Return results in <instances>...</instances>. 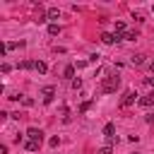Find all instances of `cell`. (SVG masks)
<instances>
[{
  "instance_id": "9c48e42d",
  "label": "cell",
  "mask_w": 154,
  "mask_h": 154,
  "mask_svg": "<svg viewBox=\"0 0 154 154\" xmlns=\"http://www.w3.org/2000/svg\"><path fill=\"white\" fill-rule=\"evenodd\" d=\"M17 67H22V70H36V60H22Z\"/></svg>"
},
{
  "instance_id": "603a6c76",
  "label": "cell",
  "mask_w": 154,
  "mask_h": 154,
  "mask_svg": "<svg viewBox=\"0 0 154 154\" xmlns=\"http://www.w3.org/2000/svg\"><path fill=\"white\" fill-rule=\"evenodd\" d=\"M147 84H149V87H154V77H147Z\"/></svg>"
},
{
  "instance_id": "e0dca14e",
  "label": "cell",
  "mask_w": 154,
  "mask_h": 154,
  "mask_svg": "<svg viewBox=\"0 0 154 154\" xmlns=\"http://www.w3.org/2000/svg\"><path fill=\"white\" fill-rule=\"evenodd\" d=\"M99 60H101L99 53H91V55H89V63H99Z\"/></svg>"
},
{
  "instance_id": "cb8c5ba5",
  "label": "cell",
  "mask_w": 154,
  "mask_h": 154,
  "mask_svg": "<svg viewBox=\"0 0 154 154\" xmlns=\"http://www.w3.org/2000/svg\"><path fill=\"white\" fill-rule=\"evenodd\" d=\"M149 67H152V70H154V63H149Z\"/></svg>"
},
{
  "instance_id": "8992f818",
  "label": "cell",
  "mask_w": 154,
  "mask_h": 154,
  "mask_svg": "<svg viewBox=\"0 0 154 154\" xmlns=\"http://www.w3.org/2000/svg\"><path fill=\"white\" fill-rule=\"evenodd\" d=\"M130 63H132L135 67H140V65H144V63H147V55H144V53H137V55H132V58H130Z\"/></svg>"
},
{
  "instance_id": "5bb4252c",
  "label": "cell",
  "mask_w": 154,
  "mask_h": 154,
  "mask_svg": "<svg viewBox=\"0 0 154 154\" xmlns=\"http://www.w3.org/2000/svg\"><path fill=\"white\" fill-rule=\"evenodd\" d=\"M34 22H36V24H43V22H48V14H43V12H38Z\"/></svg>"
},
{
  "instance_id": "7c38bea8",
  "label": "cell",
  "mask_w": 154,
  "mask_h": 154,
  "mask_svg": "<svg viewBox=\"0 0 154 154\" xmlns=\"http://www.w3.org/2000/svg\"><path fill=\"white\" fill-rule=\"evenodd\" d=\"M36 72H38V75H46V72H48V65H46L43 60H36Z\"/></svg>"
},
{
  "instance_id": "44dd1931",
  "label": "cell",
  "mask_w": 154,
  "mask_h": 154,
  "mask_svg": "<svg viewBox=\"0 0 154 154\" xmlns=\"http://www.w3.org/2000/svg\"><path fill=\"white\" fill-rule=\"evenodd\" d=\"M48 144H51V147H58V144H60V137H51V142H48Z\"/></svg>"
},
{
  "instance_id": "d6986e66",
  "label": "cell",
  "mask_w": 154,
  "mask_h": 154,
  "mask_svg": "<svg viewBox=\"0 0 154 154\" xmlns=\"http://www.w3.org/2000/svg\"><path fill=\"white\" fill-rule=\"evenodd\" d=\"M111 152H113V149H111V147H108V144H106V147H101V149H99V152H96V154H111Z\"/></svg>"
},
{
  "instance_id": "7a4b0ae2",
  "label": "cell",
  "mask_w": 154,
  "mask_h": 154,
  "mask_svg": "<svg viewBox=\"0 0 154 154\" xmlns=\"http://www.w3.org/2000/svg\"><path fill=\"white\" fill-rule=\"evenodd\" d=\"M135 101H140V99H137V94H135V91H125V94H123V99H120V106H123V108H128V106H132Z\"/></svg>"
},
{
  "instance_id": "52a82bcc",
  "label": "cell",
  "mask_w": 154,
  "mask_h": 154,
  "mask_svg": "<svg viewBox=\"0 0 154 154\" xmlns=\"http://www.w3.org/2000/svg\"><path fill=\"white\" fill-rule=\"evenodd\" d=\"M103 135H106V140L116 137V125H113V123H106V125H103Z\"/></svg>"
},
{
  "instance_id": "d4e9b609",
  "label": "cell",
  "mask_w": 154,
  "mask_h": 154,
  "mask_svg": "<svg viewBox=\"0 0 154 154\" xmlns=\"http://www.w3.org/2000/svg\"><path fill=\"white\" fill-rule=\"evenodd\" d=\"M132 154H140V152H132Z\"/></svg>"
},
{
  "instance_id": "ac0fdd59",
  "label": "cell",
  "mask_w": 154,
  "mask_h": 154,
  "mask_svg": "<svg viewBox=\"0 0 154 154\" xmlns=\"http://www.w3.org/2000/svg\"><path fill=\"white\" fill-rule=\"evenodd\" d=\"M87 63H89V60H77V63H75V67H77V70H82V67H87Z\"/></svg>"
},
{
  "instance_id": "ba28073f",
  "label": "cell",
  "mask_w": 154,
  "mask_h": 154,
  "mask_svg": "<svg viewBox=\"0 0 154 154\" xmlns=\"http://www.w3.org/2000/svg\"><path fill=\"white\" fill-rule=\"evenodd\" d=\"M38 147H41V142H34V140H26L24 142V149L26 152H38Z\"/></svg>"
},
{
  "instance_id": "6da1fadb",
  "label": "cell",
  "mask_w": 154,
  "mask_h": 154,
  "mask_svg": "<svg viewBox=\"0 0 154 154\" xmlns=\"http://www.w3.org/2000/svg\"><path fill=\"white\" fill-rule=\"evenodd\" d=\"M118 87H120V77H118V75H106V77H103V82H101L103 94H113Z\"/></svg>"
},
{
  "instance_id": "ffe728a7",
  "label": "cell",
  "mask_w": 154,
  "mask_h": 154,
  "mask_svg": "<svg viewBox=\"0 0 154 154\" xmlns=\"http://www.w3.org/2000/svg\"><path fill=\"white\" fill-rule=\"evenodd\" d=\"M22 103H24V106H34V99H29V96H24V99H22Z\"/></svg>"
},
{
  "instance_id": "30bf717a",
  "label": "cell",
  "mask_w": 154,
  "mask_h": 154,
  "mask_svg": "<svg viewBox=\"0 0 154 154\" xmlns=\"http://www.w3.org/2000/svg\"><path fill=\"white\" fill-rule=\"evenodd\" d=\"M75 70H77L75 65H67V67L63 70V77H65V79H75Z\"/></svg>"
},
{
  "instance_id": "3957f363",
  "label": "cell",
  "mask_w": 154,
  "mask_h": 154,
  "mask_svg": "<svg viewBox=\"0 0 154 154\" xmlns=\"http://www.w3.org/2000/svg\"><path fill=\"white\" fill-rule=\"evenodd\" d=\"M53 94H55V87H51V84H48V87H43V89H41L43 103H51V101H53Z\"/></svg>"
},
{
  "instance_id": "277c9868",
  "label": "cell",
  "mask_w": 154,
  "mask_h": 154,
  "mask_svg": "<svg viewBox=\"0 0 154 154\" xmlns=\"http://www.w3.org/2000/svg\"><path fill=\"white\" fill-rule=\"evenodd\" d=\"M26 137L34 140V142H43V132H41L38 128H29V130H26Z\"/></svg>"
},
{
  "instance_id": "9a60e30c",
  "label": "cell",
  "mask_w": 154,
  "mask_h": 154,
  "mask_svg": "<svg viewBox=\"0 0 154 154\" xmlns=\"http://www.w3.org/2000/svg\"><path fill=\"white\" fill-rule=\"evenodd\" d=\"M123 38H125V41H137V31H128Z\"/></svg>"
},
{
  "instance_id": "8fae6325",
  "label": "cell",
  "mask_w": 154,
  "mask_h": 154,
  "mask_svg": "<svg viewBox=\"0 0 154 154\" xmlns=\"http://www.w3.org/2000/svg\"><path fill=\"white\" fill-rule=\"evenodd\" d=\"M48 34H51V36H58V34H60V24L51 22V24H48Z\"/></svg>"
},
{
  "instance_id": "5b68a950",
  "label": "cell",
  "mask_w": 154,
  "mask_h": 154,
  "mask_svg": "<svg viewBox=\"0 0 154 154\" xmlns=\"http://www.w3.org/2000/svg\"><path fill=\"white\" fill-rule=\"evenodd\" d=\"M142 108H149V106H154V91L152 94H144V96H140V101H137Z\"/></svg>"
},
{
  "instance_id": "7402d4cb",
  "label": "cell",
  "mask_w": 154,
  "mask_h": 154,
  "mask_svg": "<svg viewBox=\"0 0 154 154\" xmlns=\"http://www.w3.org/2000/svg\"><path fill=\"white\" fill-rule=\"evenodd\" d=\"M0 154H7V144H0Z\"/></svg>"
},
{
  "instance_id": "4fadbf2b",
  "label": "cell",
  "mask_w": 154,
  "mask_h": 154,
  "mask_svg": "<svg viewBox=\"0 0 154 154\" xmlns=\"http://www.w3.org/2000/svg\"><path fill=\"white\" fill-rule=\"evenodd\" d=\"M46 14H48V19H58V17H60V10H58V7H51Z\"/></svg>"
},
{
  "instance_id": "2e32d148",
  "label": "cell",
  "mask_w": 154,
  "mask_h": 154,
  "mask_svg": "<svg viewBox=\"0 0 154 154\" xmlns=\"http://www.w3.org/2000/svg\"><path fill=\"white\" fill-rule=\"evenodd\" d=\"M89 108H91V101H84V103H82V106H79V113H87V111H89Z\"/></svg>"
}]
</instances>
